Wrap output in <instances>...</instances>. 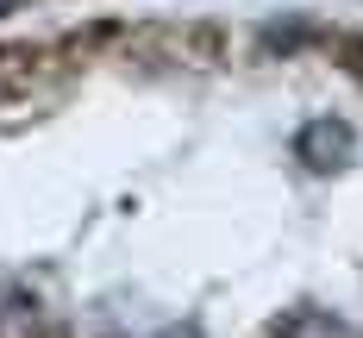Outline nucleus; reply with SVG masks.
Here are the masks:
<instances>
[{"label": "nucleus", "instance_id": "1", "mask_svg": "<svg viewBox=\"0 0 363 338\" xmlns=\"http://www.w3.org/2000/svg\"><path fill=\"white\" fill-rule=\"evenodd\" d=\"M294 150H301L313 169H332V163H345V157H351V132H345V125H332V119H313V125L294 138Z\"/></svg>", "mask_w": 363, "mask_h": 338}, {"label": "nucleus", "instance_id": "2", "mask_svg": "<svg viewBox=\"0 0 363 338\" xmlns=\"http://www.w3.org/2000/svg\"><path fill=\"white\" fill-rule=\"evenodd\" d=\"M0 338H38V313L26 300H13L6 307V320H0Z\"/></svg>", "mask_w": 363, "mask_h": 338}, {"label": "nucleus", "instance_id": "3", "mask_svg": "<svg viewBox=\"0 0 363 338\" xmlns=\"http://www.w3.org/2000/svg\"><path fill=\"white\" fill-rule=\"evenodd\" d=\"M157 338H201V332H194V326H163Z\"/></svg>", "mask_w": 363, "mask_h": 338}, {"label": "nucleus", "instance_id": "4", "mask_svg": "<svg viewBox=\"0 0 363 338\" xmlns=\"http://www.w3.org/2000/svg\"><path fill=\"white\" fill-rule=\"evenodd\" d=\"M0 6H6V0H0Z\"/></svg>", "mask_w": 363, "mask_h": 338}]
</instances>
